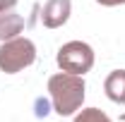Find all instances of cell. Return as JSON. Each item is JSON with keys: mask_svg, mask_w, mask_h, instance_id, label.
I'll return each mask as SVG.
<instances>
[{"mask_svg": "<svg viewBox=\"0 0 125 122\" xmlns=\"http://www.w3.org/2000/svg\"><path fill=\"white\" fill-rule=\"evenodd\" d=\"M70 17V0H48L41 10V22L48 29L62 26Z\"/></svg>", "mask_w": 125, "mask_h": 122, "instance_id": "obj_5", "label": "cell"}, {"mask_svg": "<svg viewBox=\"0 0 125 122\" xmlns=\"http://www.w3.org/2000/svg\"><path fill=\"white\" fill-rule=\"evenodd\" d=\"M24 29V19L17 12V0H0V41H10Z\"/></svg>", "mask_w": 125, "mask_h": 122, "instance_id": "obj_4", "label": "cell"}, {"mask_svg": "<svg viewBox=\"0 0 125 122\" xmlns=\"http://www.w3.org/2000/svg\"><path fill=\"white\" fill-rule=\"evenodd\" d=\"M48 91H51L55 113L67 117L75 110H79L82 101H84V81L79 74H70V72L53 74L48 79Z\"/></svg>", "mask_w": 125, "mask_h": 122, "instance_id": "obj_1", "label": "cell"}, {"mask_svg": "<svg viewBox=\"0 0 125 122\" xmlns=\"http://www.w3.org/2000/svg\"><path fill=\"white\" fill-rule=\"evenodd\" d=\"M75 122H113V120L106 113H101L99 108H89V110H82Z\"/></svg>", "mask_w": 125, "mask_h": 122, "instance_id": "obj_7", "label": "cell"}, {"mask_svg": "<svg viewBox=\"0 0 125 122\" xmlns=\"http://www.w3.org/2000/svg\"><path fill=\"white\" fill-rule=\"evenodd\" d=\"M99 5H123L125 0H96Z\"/></svg>", "mask_w": 125, "mask_h": 122, "instance_id": "obj_8", "label": "cell"}, {"mask_svg": "<svg viewBox=\"0 0 125 122\" xmlns=\"http://www.w3.org/2000/svg\"><path fill=\"white\" fill-rule=\"evenodd\" d=\"M106 96L113 103H125V70H115L106 77Z\"/></svg>", "mask_w": 125, "mask_h": 122, "instance_id": "obj_6", "label": "cell"}, {"mask_svg": "<svg viewBox=\"0 0 125 122\" xmlns=\"http://www.w3.org/2000/svg\"><path fill=\"white\" fill-rule=\"evenodd\" d=\"M58 65H60L62 72H70V74H84L89 72L94 65V50L82 41H70L58 50Z\"/></svg>", "mask_w": 125, "mask_h": 122, "instance_id": "obj_3", "label": "cell"}, {"mask_svg": "<svg viewBox=\"0 0 125 122\" xmlns=\"http://www.w3.org/2000/svg\"><path fill=\"white\" fill-rule=\"evenodd\" d=\"M36 60V48L29 38H10L0 46V70L7 74H15L19 70L29 67Z\"/></svg>", "mask_w": 125, "mask_h": 122, "instance_id": "obj_2", "label": "cell"}]
</instances>
